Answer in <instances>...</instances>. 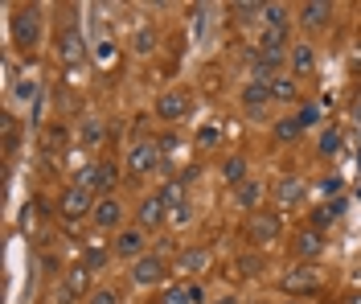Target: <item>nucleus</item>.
<instances>
[{"label":"nucleus","instance_id":"393cba45","mask_svg":"<svg viewBox=\"0 0 361 304\" xmlns=\"http://www.w3.org/2000/svg\"><path fill=\"white\" fill-rule=\"evenodd\" d=\"M103 119L99 116H82V132H78V140H82V148H94V144L103 140Z\"/></svg>","mask_w":361,"mask_h":304},{"label":"nucleus","instance_id":"dca6fc26","mask_svg":"<svg viewBox=\"0 0 361 304\" xmlns=\"http://www.w3.org/2000/svg\"><path fill=\"white\" fill-rule=\"evenodd\" d=\"M329 21H333V4L329 0H308V4H300V25L304 29H329Z\"/></svg>","mask_w":361,"mask_h":304},{"label":"nucleus","instance_id":"c85d7f7f","mask_svg":"<svg viewBox=\"0 0 361 304\" xmlns=\"http://www.w3.org/2000/svg\"><path fill=\"white\" fill-rule=\"evenodd\" d=\"M300 132H304V128H300L295 119H279V123H275V144H295Z\"/></svg>","mask_w":361,"mask_h":304},{"label":"nucleus","instance_id":"4c0bfd02","mask_svg":"<svg viewBox=\"0 0 361 304\" xmlns=\"http://www.w3.org/2000/svg\"><path fill=\"white\" fill-rule=\"evenodd\" d=\"M169 218H173V226H185L193 214H189V206H180V210H169Z\"/></svg>","mask_w":361,"mask_h":304},{"label":"nucleus","instance_id":"473e14b6","mask_svg":"<svg viewBox=\"0 0 361 304\" xmlns=\"http://www.w3.org/2000/svg\"><path fill=\"white\" fill-rule=\"evenodd\" d=\"M58 144H66V128H62V123H49V128H45V148L54 152Z\"/></svg>","mask_w":361,"mask_h":304},{"label":"nucleus","instance_id":"bb28decb","mask_svg":"<svg viewBox=\"0 0 361 304\" xmlns=\"http://www.w3.org/2000/svg\"><path fill=\"white\" fill-rule=\"evenodd\" d=\"M111 255H115L111 247H99V243H90V247H87V255H82V267H90V272H103Z\"/></svg>","mask_w":361,"mask_h":304},{"label":"nucleus","instance_id":"5701e85b","mask_svg":"<svg viewBox=\"0 0 361 304\" xmlns=\"http://www.w3.org/2000/svg\"><path fill=\"white\" fill-rule=\"evenodd\" d=\"M222 177H226V186H243V181H250L247 177V157H238V152H234V157H226V164H222Z\"/></svg>","mask_w":361,"mask_h":304},{"label":"nucleus","instance_id":"a878e982","mask_svg":"<svg viewBox=\"0 0 361 304\" xmlns=\"http://www.w3.org/2000/svg\"><path fill=\"white\" fill-rule=\"evenodd\" d=\"M263 21H267V29H288L292 8L288 4H263Z\"/></svg>","mask_w":361,"mask_h":304},{"label":"nucleus","instance_id":"423d86ee","mask_svg":"<svg viewBox=\"0 0 361 304\" xmlns=\"http://www.w3.org/2000/svg\"><path fill=\"white\" fill-rule=\"evenodd\" d=\"M94 288H90V267H70L66 276H62V288H58V300L70 304V300H82V296H90Z\"/></svg>","mask_w":361,"mask_h":304},{"label":"nucleus","instance_id":"a211bd4d","mask_svg":"<svg viewBox=\"0 0 361 304\" xmlns=\"http://www.w3.org/2000/svg\"><path fill=\"white\" fill-rule=\"evenodd\" d=\"M271 193H275L279 206H295V202H304V181H300V177H279V181L271 186Z\"/></svg>","mask_w":361,"mask_h":304},{"label":"nucleus","instance_id":"a19ab883","mask_svg":"<svg viewBox=\"0 0 361 304\" xmlns=\"http://www.w3.org/2000/svg\"><path fill=\"white\" fill-rule=\"evenodd\" d=\"M189 300H193V304H202V300H205V292H202V284H189Z\"/></svg>","mask_w":361,"mask_h":304},{"label":"nucleus","instance_id":"6ab92c4d","mask_svg":"<svg viewBox=\"0 0 361 304\" xmlns=\"http://www.w3.org/2000/svg\"><path fill=\"white\" fill-rule=\"evenodd\" d=\"M160 197H164V206L169 210H180V206H189L185 197H189V181L185 177H173V181H164L160 186Z\"/></svg>","mask_w":361,"mask_h":304},{"label":"nucleus","instance_id":"f03ea898","mask_svg":"<svg viewBox=\"0 0 361 304\" xmlns=\"http://www.w3.org/2000/svg\"><path fill=\"white\" fill-rule=\"evenodd\" d=\"M115 177H119V164H111V161H99V164H87V169H82V173L74 177V186L90 189V193H103V197H111Z\"/></svg>","mask_w":361,"mask_h":304},{"label":"nucleus","instance_id":"ea45409f","mask_svg":"<svg viewBox=\"0 0 361 304\" xmlns=\"http://www.w3.org/2000/svg\"><path fill=\"white\" fill-rule=\"evenodd\" d=\"M157 148H160V152H173V148H177V136H160Z\"/></svg>","mask_w":361,"mask_h":304},{"label":"nucleus","instance_id":"0eeeda50","mask_svg":"<svg viewBox=\"0 0 361 304\" xmlns=\"http://www.w3.org/2000/svg\"><path fill=\"white\" fill-rule=\"evenodd\" d=\"M247 234L255 243H275L279 234H283V222H279V214L275 210H255L247 222Z\"/></svg>","mask_w":361,"mask_h":304},{"label":"nucleus","instance_id":"412c9836","mask_svg":"<svg viewBox=\"0 0 361 304\" xmlns=\"http://www.w3.org/2000/svg\"><path fill=\"white\" fill-rule=\"evenodd\" d=\"M288 62H292V74H308L316 66V49L308 46V42H300V46H292Z\"/></svg>","mask_w":361,"mask_h":304},{"label":"nucleus","instance_id":"f3484780","mask_svg":"<svg viewBox=\"0 0 361 304\" xmlns=\"http://www.w3.org/2000/svg\"><path fill=\"white\" fill-rule=\"evenodd\" d=\"M205 263H209V251L205 247H185L173 267H177L180 276H197V272H205Z\"/></svg>","mask_w":361,"mask_h":304},{"label":"nucleus","instance_id":"2f4dec72","mask_svg":"<svg viewBox=\"0 0 361 304\" xmlns=\"http://www.w3.org/2000/svg\"><path fill=\"white\" fill-rule=\"evenodd\" d=\"M295 123H300V128L320 123V103H304V107H300V116H295Z\"/></svg>","mask_w":361,"mask_h":304},{"label":"nucleus","instance_id":"9b49d317","mask_svg":"<svg viewBox=\"0 0 361 304\" xmlns=\"http://www.w3.org/2000/svg\"><path fill=\"white\" fill-rule=\"evenodd\" d=\"M90 218H94V226H99V231H119V222H123V202H119L115 193H111V197H99Z\"/></svg>","mask_w":361,"mask_h":304},{"label":"nucleus","instance_id":"79ce46f5","mask_svg":"<svg viewBox=\"0 0 361 304\" xmlns=\"http://www.w3.org/2000/svg\"><path fill=\"white\" fill-rule=\"evenodd\" d=\"M214 304H243V300H238V296H218Z\"/></svg>","mask_w":361,"mask_h":304},{"label":"nucleus","instance_id":"aec40b11","mask_svg":"<svg viewBox=\"0 0 361 304\" xmlns=\"http://www.w3.org/2000/svg\"><path fill=\"white\" fill-rule=\"evenodd\" d=\"M341 214H345V202H341V197H333V202H329V206H316L312 210V231H329V226H333V222H337Z\"/></svg>","mask_w":361,"mask_h":304},{"label":"nucleus","instance_id":"c9c22d12","mask_svg":"<svg viewBox=\"0 0 361 304\" xmlns=\"http://www.w3.org/2000/svg\"><path fill=\"white\" fill-rule=\"evenodd\" d=\"M17 99H21V103H33V99H37V83H33V78H25L21 87H17Z\"/></svg>","mask_w":361,"mask_h":304},{"label":"nucleus","instance_id":"2eb2a0df","mask_svg":"<svg viewBox=\"0 0 361 304\" xmlns=\"http://www.w3.org/2000/svg\"><path fill=\"white\" fill-rule=\"evenodd\" d=\"M58 58H62L66 66H78V62L87 58V42H82L78 29H62V33H58Z\"/></svg>","mask_w":361,"mask_h":304},{"label":"nucleus","instance_id":"cd10ccee","mask_svg":"<svg viewBox=\"0 0 361 304\" xmlns=\"http://www.w3.org/2000/svg\"><path fill=\"white\" fill-rule=\"evenodd\" d=\"M132 49H135V54H140V58H148V54H157V29H148V25H144V29L135 33Z\"/></svg>","mask_w":361,"mask_h":304},{"label":"nucleus","instance_id":"ddd939ff","mask_svg":"<svg viewBox=\"0 0 361 304\" xmlns=\"http://www.w3.org/2000/svg\"><path fill=\"white\" fill-rule=\"evenodd\" d=\"M271 103V83H263V78H250L247 87H243V111L247 116H263Z\"/></svg>","mask_w":361,"mask_h":304},{"label":"nucleus","instance_id":"e433bc0d","mask_svg":"<svg viewBox=\"0 0 361 304\" xmlns=\"http://www.w3.org/2000/svg\"><path fill=\"white\" fill-rule=\"evenodd\" d=\"M259 267H263V259H255V255H243V259H238V272H243V276H255Z\"/></svg>","mask_w":361,"mask_h":304},{"label":"nucleus","instance_id":"4be33fe9","mask_svg":"<svg viewBox=\"0 0 361 304\" xmlns=\"http://www.w3.org/2000/svg\"><path fill=\"white\" fill-rule=\"evenodd\" d=\"M234 202H238V206H243V210H259V202H263V186H259V181H243V186L234 189Z\"/></svg>","mask_w":361,"mask_h":304},{"label":"nucleus","instance_id":"c756f323","mask_svg":"<svg viewBox=\"0 0 361 304\" xmlns=\"http://www.w3.org/2000/svg\"><path fill=\"white\" fill-rule=\"evenodd\" d=\"M316 148H320V157H337V152H341V132H337V128L320 132V144H316Z\"/></svg>","mask_w":361,"mask_h":304},{"label":"nucleus","instance_id":"49530a36","mask_svg":"<svg viewBox=\"0 0 361 304\" xmlns=\"http://www.w3.org/2000/svg\"><path fill=\"white\" fill-rule=\"evenodd\" d=\"M288 304H295V300H288Z\"/></svg>","mask_w":361,"mask_h":304},{"label":"nucleus","instance_id":"f704fd0d","mask_svg":"<svg viewBox=\"0 0 361 304\" xmlns=\"http://www.w3.org/2000/svg\"><path fill=\"white\" fill-rule=\"evenodd\" d=\"M341 186H345V181H341L337 173H329V177H324V181H320V186H316V189H320L324 197H337V193H341Z\"/></svg>","mask_w":361,"mask_h":304},{"label":"nucleus","instance_id":"a18cd8bd","mask_svg":"<svg viewBox=\"0 0 361 304\" xmlns=\"http://www.w3.org/2000/svg\"><path fill=\"white\" fill-rule=\"evenodd\" d=\"M349 304H361V292H353V296H349Z\"/></svg>","mask_w":361,"mask_h":304},{"label":"nucleus","instance_id":"72a5a7b5","mask_svg":"<svg viewBox=\"0 0 361 304\" xmlns=\"http://www.w3.org/2000/svg\"><path fill=\"white\" fill-rule=\"evenodd\" d=\"M87 304H119V292L115 288H94L87 296Z\"/></svg>","mask_w":361,"mask_h":304},{"label":"nucleus","instance_id":"9d476101","mask_svg":"<svg viewBox=\"0 0 361 304\" xmlns=\"http://www.w3.org/2000/svg\"><path fill=\"white\" fill-rule=\"evenodd\" d=\"M292 251L304 259V263H316V259H324L329 243H324V234H320V231H312V226H308V231H300L292 238Z\"/></svg>","mask_w":361,"mask_h":304},{"label":"nucleus","instance_id":"f8f14e48","mask_svg":"<svg viewBox=\"0 0 361 304\" xmlns=\"http://www.w3.org/2000/svg\"><path fill=\"white\" fill-rule=\"evenodd\" d=\"M164 218H169L164 197H160V193H148V197L140 202V210H135V226H144V231H157Z\"/></svg>","mask_w":361,"mask_h":304},{"label":"nucleus","instance_id":"f257e3e1","mask_svg":"<svg viewBox=\"0 0 361 304\" xmlns=\"http://www.w3.org/2000/svg\"><path fill=\"white\" fill-rule=\"evenodd\" d=\"M8 33H13V46L33 54L42 46V4H21L13 17H8Z\"/></svg>","mask_w":361,"mask_h":304},{"label":"nucleus","instance_id":"20e7f679","mask_svg":"<svg viewBox=\"0 0 361 304\" xmlns=\"http://www.w3.org/2000/svg\"><path fill=\"white\" fill-rule=\"evenodd\" d=\"M144 247H148V234H144V226H119V231H115V238H111V251L119 259H132V263L148 255Z\"/></svg>","mask_w":361,"mask_h":304},{"label":"nucleus","instance_id":"37998d69","mask_svg":"<svg viewBox=\"0 0 361 304\" xmlns=\"http://www.w3.org/2000/svg\"><path fill=\"white\" fill-rule=\"evenodd\" d=\"M353 49H357V54H353V66H357V71H361V42H357V46H353Z\"/></svg>","mask_w":361,"mask_h":304},{"label":"nucleus","instance_id":"c03bdc74","mask_svg":"<svg viewBox=\"0 0 361 304\" xmlns=\"http://www.w3.org/2000/svg\"><path fill=\"white\" fill-rule=\"evenodd\" d=\"M353 284H357V292H361V267H357V272H353Z\"/></svg>","mask_w":361,"mask_h":304},{"label":"nucleus","instance_id":"58836bf2","mask_svg":"<svg viewBox=\"0 0 361 304\" xmlns=\"http://www.w3.org/2000/svg\"><path fill=\"white\" fill-rule=\"evenodd\" d=\"M197 140H202V144H218V128H202V132H197Z\"/></svg>","mask_w":361,"mask_h":304},{"label":"nucleus","instance_id":"b1692460","mask_svg":"<svg viewBox=\"0 0 361 304\" xmlns=\"http://www.w3.org/2000/svg\"><path fill=\"white\" fill-rule=\"evenodd\" d=\"M271 99H275V103H295V99H300V87H295L288 74H275V78H271Z\"/></svg>","mask_w":361,"mask_h":304},{"label":"nucleus","instance_id":"39448f33","mask_svg":"<svg viewBox=\"0 0 361 304\" xmlns=\"http://www.w3.org/2000/svg\"><path fill=\"white\" fill-rule=\"evenodd\" d=\"M58 214L66 218V222H78V218H87V214H94V193L82 186H70L62 189V202H58Z\"/></svg>","mask_w":361,"mask_h":304},{"label":"nucleus","instance_id":"6e6552de","mask_svg":"<svg viewBox=\"0 0 361 304\" xmlns=\"http://www.w3.org/2000/svg\"><path fill=\"white\" fill-rule=\"evenodd\" d=\"M185 116H189V95H185V91L173 87V91H164L157 99V119H160V123H180Z\"/></svg>","mask_w":361,"mask_h":304},{"label":"nucleus","instance_id":"4468645a","mask_svg":"<svg viewBox=\"0 0 361 304\" xmlns=\"http://www.w3.org/2000/svg\"><path fill=\"white\" fill-rule=\"evenodd\" d=\"M283 288H288V292H316V288H320V272H316L312 263L288 267V272H283Z\"/></svg>","mask_w":361,"mask_h":304},{"label":"nucleus","instance_id":"7c9ffc66","mask_svg":"<svg viewBox=\"0 0 361 304\" xmlns=\"http://www.w3.org/2000/svg\"><path fill=\"white\" fill-rule=\"evenodd\" d=\"M160 304H193L189 300V284H173V288H164Z\"/></svg>","mask_w":361,"mask_h":304},{"label":"nucleus","instance_id":"1a4fd4ad","mask_svg":"<svg viewBox=\"0 0 361 304\" xmlns=\"http://www.w3.org/2000/svg\"><path fill=\"white\" fill-rule=\"evenodd\" d=\"M157 161H160V148L152 140H140V144H132V148H128V173H132V177L152 173V169H157Z\"/></svg>","mask_w":361,"mask_h":304},{"label":"nucleus","instance_id":"7ed1b4c3","mask_svg":"<svg viewBox=\"0 0 361 304\" xmlns=\"http://www.w3.org/2000/svg\"><path fill=\"white\" fill-rule=\"evenodd\" d=\"M169 272H173V267H169V259L160 255V251H148L144 259H135V263H132V284H135V288H157Z\"/></svg>","mask_w":361,"mask_h":304}]
</instances>
